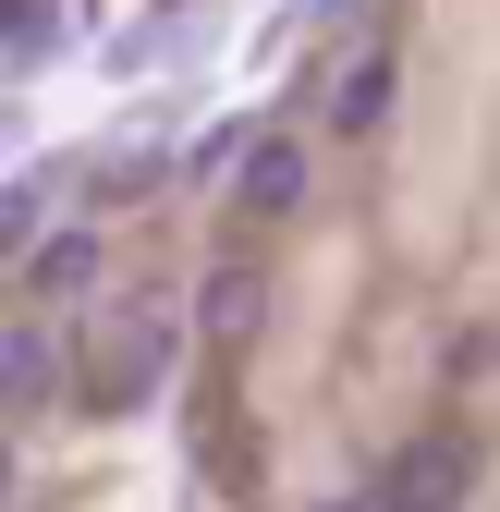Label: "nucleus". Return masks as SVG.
<instances>
[{
    "mask_svg": "<svg viewBox=\"0 0 500 512\" xmlns=\"http://www.w3.org/2000/svg\"><path fill=\"white\" fill-rule=\"evenodd\" d=\"M464 439H403L391 476H379V512H464Z\"/></svg>",
    "mask_w": 500,
    "mask_h": 512,
    "instance_id": "nucleus-1",
    "label": "nucleus"
},
{
    "mask_svg": "<svg viewBox=\"0 0 500 512\" xmlns=\"http://www.w3.org/2000/svg\"><path fill=\"white\" fill-rule=\"evenodd\" d=\"M159 354H171L159 317H122L110 354H98V403H147V391H159Z\"/></svg>",
    "mask_w": 500,
    "mask_h": 512,
    "instance_id": "nucleus-2",
    "label": "nucleus"
},
{
    "mask_svg": "<svg viewBox=\"0 0 500 512\" xmlns=\"http://www.w3.org/2000/svg\"><path fill=\"white\" fill-rule=\"evenodd\" d=\"M61 391V342L49 330H0V403H49Z\"/></svg>",
    "mask_w": 500,
    "mask_h": 512,
    "instance_id": "nucleus-3",
    "label": "nucleus"
},
{
    "mask_svg": "<svg viewBox=\"0 0 500 512\" xmlns=\"http://www.w3.org/2000/svg\"><path fill=\"white\" fill-rule=\"evenodd\" d=\"M232 183H244V208H257V220H281V208L305 196V147H281V135H269V147H257V159H244Z\"/></svg>",
    "mask_w": 500,
    "mask_h": 512,
    "instance_id": "nucleus-4",
    "label": "nucleus"
},
{
    "mask_svg": "<svg viewBox=\"0 0 500 512\" xmlns=\"http://www.w3.org/2000/svg\"><path fill=\"white\" fill-rule=\"evenodd\" d=\"M37 281H49V293H86V281H98V244H86V232H49V244H37Z\"/></svg>",
    "mask_w": 500,
    "mask_h": 512,
    "instance_id": "nucleus-5",
    "label": "nucleus"
},
{
    "mask_svg": "<svg viewBox=\"0 0 500 512\" xmlns=\"http://www.w3.org/2000/svg\"><path fill=\"white\" fill-rule=\"evenodd\" d=\"M196 317H208V330H220V342H232V330H257V281H244V269H220Z\"/></svg>",
    "mask_w": 500,
    "mask_h": 512,
    "instance_id": "nucleus-6",
    "label": "nucleus"
},
{
    "mask_svg": "<svg viewBox=\"0 0 500 512\" xmlns=\"http://www.w3.org/2000/svg\"><path fill=\"white\" fill-rule=\"evenodd\" d=\"M342 122H354V135H366V122H379L391 110V74H379V61H354V74H342V98H330Z\"/></svg>",
    "mask_w": 500,
    "mask_h": 512,
    "instance_id": "nucleus-7",
    "label": "nucleus"
},
{
    "mask_svg": "<svg viewBox=\"0 0 500 512\" xmlns=\"http://www.w3.org/2000/svg\"><path fill=\"white\" fill-rule=\"evenodd\" d=\"M37 208H49L37 183H0V256H25V244H37Z\"/></svg>",
    "mask_w": 500,
    "mask_h": 512,
    "instance_id": "nucleus-8",
    "label": "nucleus"
},
{
    "mask_svg": "<svg viewBox=\"0 0 500 512\" xmlns=\"http://www.w3.org/2000/svg\"><path fill=\"white\" fill-rule=\"evenodd\" d=\"M13 147H25V110H13V98H0V159H13Z\"/></svg>",
    "mask_w": 500,
    "mask_h": 512,
    "instance_id": "nucleus-9",
    "label": "nucleus"
},
{
    "mask_svg": "<svg viewBox=\"0 0 500 512\" xmlns=\"http://www.w3.org/2000/svg\"><path fill=\"white\" fill-rule=\"evenodd\" d=\"M0 488H13V464H0Z\"/></svg>",
    "mask_w": 500,
    "mask_h": 512,
    "instance_id": "nucleus-10",
    "label": "nucleus"
}]
</instances>
